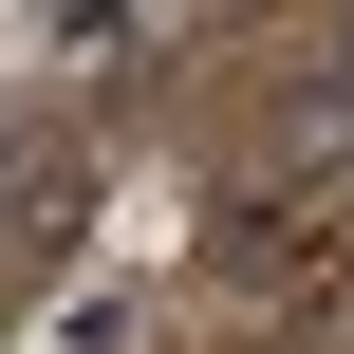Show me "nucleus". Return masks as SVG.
<instances>
[{
    "label": "nucleus",
    "mask_w": 354,
    "mask_h": 354,
    "mask_svg": "<svg viewBox=\"0 0 354 354\" xmlns=\"http://www.w3.org/2000/svg\"><path fill=\"white\" fill-rule=\"evenodd\" d=\"M336 75H354V19H336Z\"/></svg>",
    "instance_id": "3"
},
{
    "label": "nucleus",
    "mask_w": 354,
    "mask_h": 354,
    "mask_svg": "<svg viewBox=\"0 0 354 354\" xmlns=\"http://www.w3.org/2000/svg\"><path fill=\"white\" fill-rule=\"evenodd\" d=\"M56 56H75V75H149V56H168V19H56Z\"/></svg>",
    "instance_id": "1"
},
{
    "label": "nucleus",
    "mask_w": 354,
    "mask_h": 354,
    "mask_svg": "<svg viewBox=\"0 0 354 354\" xmlns=\"http://www.w3.org/2000/svg\"><path fill=\"white\" fill-rule=\"evenodd\" d=\"M0 205H37V149H19V112H0Z\"/></svg>",
    "instance_id": "2"
}]
</instances>
